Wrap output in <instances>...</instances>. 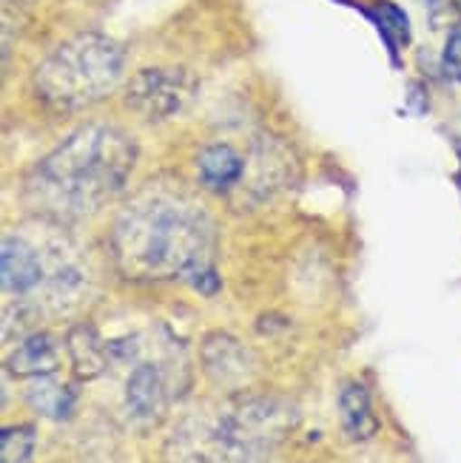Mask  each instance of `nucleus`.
<instances>
[{"mask_svg":"<svg viewBox=\"0 0 461 463\" xmlns=\"http://www.w3.org/2000/svg\"><path fill=\"white\" fill-rule=\"evenodd\" d=\"M458 191H461V176H458Z\"/></svg>","mask_w":461,"mask_h":463,"instance_id":"nucleus-19","label":"nucleus"},{"mask_svg":"<svg viewBox=\"0 0 461 463\" xmlns=\"http://www.w3.org/2000/svg\"><path fill=\"white\" fill-rule=\"evenodd\" d=\"M199 358H203V367H206L208 378L223 387L236 390L254 375L251 353L228 333H208L203 347H199Z\"/></svg>","mask_w":461,"mask_h":463,"instance_id":"nucleus-8","label":"nucleus"},{"mask_svg":"<svg viewBox=\"0 0 461 463\" xmlns=\"http://www.w3.org/2000/svg\"><path fill=\"white\" fill-rule=\"evenodd\" d=\"M60 367V355H57V345L49 333H29L26 338L17 341V347L6 355V373L14 378H43V375H54Z\"/></svg>","mask_w":461,"mask_h":463,"instance_id":"nucleus-10","label":"nucleus"},{"mask_svg":"<svg viewBox=\"0 0 461 463\" xmlns=\"http://www.w3.org/2000/svg\"><path fill=\"white\" fill-rule=\"evenodd\" d=\"M188 285H191L194 290H199L203 296H214V293H219V288H223V279H219V273H216L214 265H208V268H203V270H197V273L188 279Z\"/></svg>","mask_w":461,"mask_h":463,"instance_id":"nucleus-18","label":"nucleus"},{"mask_svg":"<svg viewBox=\"0 0 461 463\" xmlns=\"http://www.w3.org/2000/svg\"><path fill=\"white\" fill-rule=\"evenodd\" d=\"M197 94V80L186 69H143L137 71L126 86V103L143 119L177 117Z\"/></svg>","mask_w":461,"mask_h":463,"instance_id":"nucleus-5","label":"nucleus"},{"mask_svg":"<svg viewBox=\"0 0 461 463\" xmlns=\"http://www.w3.org/2000/svg\"><path fill=\"white\" fill-rule=\"evenodd\" d=\"M24 395H26V404L34 412L52 420H69L77 407V390L69 384H60L54 375L32 378Z\"/></svg>","mask_w":461,"mask_h":463,"instance_id":"nucleus-14","label":"nucleus"},{"mask_svg":"<svg viewBox=\"0 0 461 463\" xmlns=\"http://www.w3.org/2000/svg\"><path fill=\"white\" fill-rule=\"evenodd\" d=\"M134 163L137 146L129 134L114 126H86L32 168L24 199L32 213L72 225L123 194Z\"/></svg>","mask_w":461,"mask_h":463,"instance_id":"nucleus-2","label":"nucleus"},{"mask_svg":"<svg viewBox=\"0 0 461 463\" xmlns=\"http://www.w3.org/2000/svg\"><path fill=\"white\" fill-rule=\"evenodd\" d=\"M370 17L376 20V26H379V32H382L385 43L390 49V57L396 63V49L410 43V20H408V14L396 4H379Z\"/></svg>","mask_w":461,"mask_h":463,"instance_id":"nucleus-15","label":"nucleus"},{"mask_svg":"<svg viewBox=\"0 0 461 463\" xmlns=\"http://www.w3.org/2000/svg\"><path fill=\"white\" fill-rule=\"evenodd\" d=\"M171 404V381L163 364L143 361L126 381V412L137 427H157Z\"/></svg>","mask_w":461,"mask_h":463,"instance_id":"nucleus-6","label":"nucleus"},{"mask_svg":"<svg viewBox=\"0 0 461 463\" xmlns=\"http://www.w3.org/2000/svg\"><path fill=\"white\" fill-rule=\"evenodd\" d=\"M296 424L288 401L239 395L216 412L179 420L166 444V463H254Z\"/></svg>","mask_w":461,"mask_h":463,"instance_id":"nucleus-3","label":"nucleus"},{"mask_svg":"<svg viewBox=\"0 0 461 463\" xmlns=\"http://www.w3.org/2000/svg\"><path fill=\"white\" fill-rule=\"evenodd\" d=\"M37 447V430L32 424L4 427L0 432V463H29Z\"/></svg>","mask_w":461,"mask_h":463,"instance_id":"nucleus-16","label":"nucleus"},{"mask_svg":"<svg viewBox=\"0 0 461 463\" xmlns=\"http://www.w3.org/2000/svg\"><path fill=\"white\" fill-rule=\"evenodd\" d=\"M339 420H342V430L348 432L351 440H368L379 430V418L370 404V392L365 384L351 381L339 392Z\"/></svg>","mask_w":461,"mask_h":463,"instance_id":"nucleus-13","label":"nucleus"},{"mask_svg":"<svg viewBox=\"0 0 461 463\" xmlns=\"http://www.w3.org/2000/svg\"><path fill=\"white\" fill-rule=\"evenodd\" d=\"M243 174L245 159L226 143L208 146L197 156V176L211 191H231L234 185L243 183Z\"/></svg>","mask_w":461,"mask_h":463,"instance_id":"nucleus-12","label":"nucleus"},{"mask_svg":"<svg viewBox=\"0 0 461 463\" xmlns=\"http://www.w3.org/2000/svg\"><path fill=\"white\" fill-rule=\"evenodd\" d=\"M126 52L117 40L83 32L60 43L34 71V91L54 111H80L106 97L123 77Z\"/></svg>","mask_w":461,"mask_h":463,"instance_id":"nucleus-4","label":"nucleus"},{"mask_svg":"<svg viewBox=\"0 0 461 463\" xmlns=\"http://www.w3.org/2000/svg\"><path fill=\"white\" fill-rule=\"evenodd\" d=\"M111 250L134 281L191 279L214 265L216 228L203 203L174 183H151L117 213Z\"/></svg>","mask_w":461,"mask_h":463,"instance_id":"nucleus-1","label":"nucleus"},{"mask_svg":"<svg viewBox=\"0 0 461 463\" xmlns=\"http://www.w3.org/2000/svg\"><path fill=\"white\" fill-rule=\"evenodd\" d=\"M0 279L4 290L26 296L43 285V253L24 236H6L0 245Z\"/></svg>","mask_w":461,"mask_h":463,"instance_id":"nucleus-9","label":"nucleus"},{"mask_svg":"<svg viewBox=\"0 0 461 463\" xmlns=\"http://www.w3.org/2000/svg\"><path fill=\"white\" fill-rule=\"evenodd\" d=\"M66 350L72 358V370L80 381H91L97 375H103L109 367V345L97 335L91 325H74L66 335Z\"/></svg>","mask_w":461,"mask_h":463,"instance_id":"nucleus-11","label":"nucleus"},{"mask_svg":"<svg viewBox=\"0 0 461 463\" xmlns=\"http://www.w3.org/2000/svg\"><path fill=\"white\" fill-rule=\"evenodd\" d=\"M442 69L450 80L461 83V29L450 32L445 52H442Z\"/></svg>","mask_w":461,"mask_h":463,"instance_id":"nucleus-17","label":"nucleus"},{"mask_svg":"<svg viewBox=\"0 0 461 463\" xmlns=\"http://www.w3.org/2000/svg\"><path fill=\"white\" fill-rule=\"evenodd\" d=\"M40 253H43V285L49 301L57 310L74 305L86 290L83 261L77 259V253L69 245H60L57 239H52L46 248H40Z\"/></svg>","mask_w":461,"mask_h":463,"instance_id":"nucleus-7","label":"nucleus"}]
</instances>
